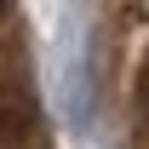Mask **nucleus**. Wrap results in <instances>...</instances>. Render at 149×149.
I'll return each mask as SVG.
<instances>
[{
    "label": "nucleus",
    "mask_w": 149,
    "mask_h": 149,
    "mask_svg": "<svg viewBox=\"0 0 149 149\" xmlns=\"http://www.w3.org/2000/svg\"><path fill=\"white\" fill-rule=\"evenodd\" d=\"M35 92L23 86L17 74H0V149H29L35 143Z\"/></svg>",
    "instance_id": "nucleus-1"
},
{
    "label": "nucleus",
    "mask_w": 149,
    "mask_h": 149,
    "mask_svg": "<svg viewBox=\"0 0 149 149\" xmlns=\"http://www.w3.org/2000/svg\"><path fill=\"white\" fill-rule=\"evenodd\" d=\"M6 6H12V0H0V17H6Z\"/></svg>",
    "instance_id": "nucleus-3"
},
{
    "label": "nucleus",
    "mask_w": 149,
    "mask_h": 149,
    "mask_svg": "<svg viewBox=\"0 0 149 149\" xmlns=\"http://www.w3.org/2000/svg\"><path fill=\"white\" fill-rule=\"evenodd\" d=\"M138 120H143V132H149V63H143V74H138Z\"/></svg>",
    "instance_id": "nucleus-2"
}]
</instances>
